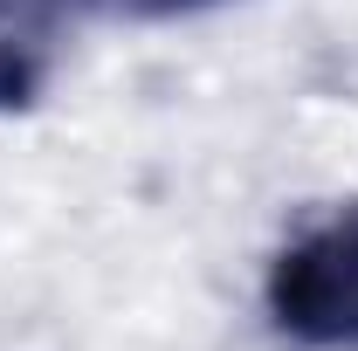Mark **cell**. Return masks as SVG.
<instances>
[{"label":"cell","mask_w":358,"mask_h":351,"mask_svg":"<svg viewBox=\"0 0 358 351\" xmlns=\"http://www.w3.org/2000/svg\"><path fill=\"white\" fill-rule=\"evenodd\" d=\"M268 317L310 351H358V207L303 227L275 255Z\"/></svg>","instance_id":"1"},{"label":"cell","mask_w":358,"mask_h":351,"mask_svg":"<svg viewBox=\"0 0 358 351\" xmlns=\"http://www.w3.org/2000/svg\"><path fill=\"white\" fill-rule=\"evenodd\" d=\"M110 14H131V21H173V14H193V7H214V0H96Z\"/></svg>","instance_id":"3"},{"label":"cell","mask_w":358,"mask_h":351,"mask_svg":"<svg viewBox=\"0 0 358 351\" xmlns=\"http://www.w3.org/2000/svg\"><path fill=\"white\" fill-rule=\"evenodd\" d=\"M55 28L62 0H0V110L35 103L55 62Z\"/></svg>","instance_id":"2"}]
</instances>
